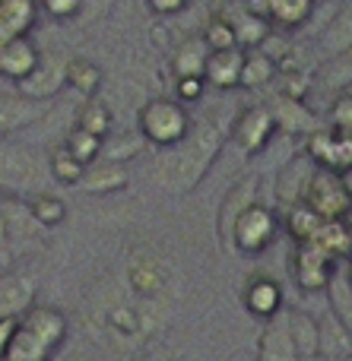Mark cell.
Returning <instances> with one entry per match:
<instances>
[{
    "label": "cell",
    "mask_w": 352,
    "mask_h": 361,
    "mask_svg": "<svg viewBox=\"0 0 352 361\" xmlns=\"http://www.w3.org/2000/svg\"><path fill=\"white\" fill-rule=\"evenodd\" d=\"M222 146H226V133L216 127L213 118L194 121L181 143L171 146V149H162L165 156L159 162V180L171 193H190L207 178L210 165L219 159Z\"/></svg>",
    "instance_id": "1"
},
{
    "label": "cell",
    "mask_w": 352,
    "mask_h": 361,
    "mask_svg": "<svg viewBox=\"0 0 352 361\" xmlns=\"http://www.w3.org/2000/svg\"><path fill=\"white\" fill-rule=\"evenodd\" d=\"M70 324L63 311L51 305H32L16 317V333L6 349V361H51L63 345Z\"/></svg>",
    "instance_id": "2"
},
{
    "label": "cell",
    "mask_w": 352,
    "mask_h": 361,
    "mask_svg": "<svg viewBox=\"0 0 352 361\" xmlns=\"http://www.w3.org/2000/svg\"><path fill=\"white\" fill-rule=\"evenodd\" d=\"M190 114L188 105L175 99V95H156V99H146L137 111V130L156 149H171L178 146L190 130Z\"/></svg>",
    "instance_id": "3"
},
{
    "label": "cell",
    "mask_w": 352,
    "mask_h": 361,
    "mask_svg": "<svg viewBox=\"0 0 352 361\" xmlns=\"http://www.w3.org/2000/svg\"><path fill=\"white\" fill-rule=\"evenodd\" d=\"M51 180L48 156L35 146L10 143L0 137V190L6 193H42Z\"/></svg>",
    "instance_id": "4"
},
{
    "label": "cell",
    "mask_w": 352,
    "mask_h": 361,
    "mask_svg": "<svg viewBox=\"0 0 352 361\" xmlns=\"http://www.w3.org/2000/svg\"><path fill=\"white\" fill-rule=\"evenodd\" d=\"M277 231H279V216L273 212V206H267L257 200V203H251L232 222L226 247H235L245 257H257L277 241Z\"/></svg>",
    "instance_id": "5"
},
{
    "label": "cell",
    "mask_w": 352,
    "mask_h": 361,
    "mask_svg": "<svg viewBox=\"0 0 352 361\" xmlns=\"http://www.w3.org/2000/svg\"><path fill=\"white\" fill-rule=\"evenodd\" d=\"M340 260L330 257L317 241H302L292 250V279L305 295H324Z\"/></svg>",
    "instance_id": "6"
},
{
    "label": "cell",
    "mask_w": 352,
    "mask_h": 361,
    "mask_svg": "<svg viewBox=\"0 0 352 361\" xmlns=\"http://www.w3.org/2000/svg\"><path fill=\"white\" fill-rule=\"evenodd\" d=\"M302 200L321 219H346L349 209H352V197H349L346 187H343L340 171L321 169V165H315V171H311Z\"/></svg>",
    "instance_id": "7"
},
{
    "label": "cell",
    "mask_w": 352,
    "mask_h": 361,
    "mask_svg": "<svg viewBox=\"0 0 352 361\" xmlns=\"http://www.w3.org/2000/svg\"><path fill=\"white\" fill-rule=\"evenodd\" d=\"M273 137H277V121H273L267 102L264 105H245L235 118L232 130H229V140L241 156H260Z\"/></svg>",
    "instance_id": "8"
},
{
    "label": "cell",
    "mask_w": 352,
    "mask_h": 361,
    "mask_svg": "<svg viewBox=\"0 0 352 361\" xmlns=\"http://www.w3.org/2000/svg\"><path fill=\"white\" fill-rule=\"evenodd\" d=\"M260 200V171H248L235 180L232 187L226 190L219 203V216H216V235H219L222 247L229 244V231H232V222L248 209L251 203Z\"/></svg>",
    "instance_id": "9"
},
{
    "label": "cell",
    "mask_w": 352,
    "mask_h": 361,
    "mask_svg": "<svg viewBox=\"0 0 352 361\" xmlns=\"http://www.w3.org/2000/svg\"><path fill=\"white\" fill-rule=\"evenodd\" d=\"M67 86V57L63 54H42L29 76L23 82H16V89L29 99H38V102H48L54 99L61 89Z\"/></svg>",
    "instance_id": "10"
},
{
    "label": "cell",
    "mask_w": 352,
    "mask_h": 361,
    "mask_svg": "<svg viewBox=\"0 0 352 361\" xmlns=\"http://www.w3.org/2000/svg\"><path fill=\"white\" fill-rule=\"evenodd\" d=\"M267 108L273 111V121H277V130L286 133V137H308L321 127L317 114L305 105V99H292V95H273L267 102Z\"/></svg>",
    "instance_id": "11"
},
{
    "label": "cell",
    "mask_w": 352,
    "mask_h": 361,
    "mask_svg": "<svg viewBox=\"0 0 352 361\" xmlns=\"http://www.w3.org/2000/svg\"><path fill=\"white\" fill-rule=\"evenodd\" d=\"M257 361H302L289 336V307L264 320V330L257 339Z\"/></svg>",
    "instance_id": "12"
},
{
    "label": "cell",
    "mask_w": 352,
    "mask_h": 361,
    "mask_svg": "<svg viewBox=\"0 0 352 361\" xmlns=\"http://www.w3.org/2000/svg\"><path fill=\"white\" fill-rule=\"evenodd\" d=\"M241 305H245L248 314H254V317L267 320L273 317L277 311H283L286 307V292L283 286H279L273 276H251V279L245 282V288H241Z\"/></svg>",
    "instance_id": "13"
},
{
    "label": "cell",
    "mask_w": 352,
    "mask_h": 361,
    "mask_svg": "<svg viewBox=\"0 0 352 361\" xmlns=\"http://www.w3.org/2000/svg\"><path fill=\"white\" fill-rule=\"evenodd\" d=\"M48 114V102L29 99V95L0 92V137H13L23 127H32Z\"/></svg>",
    "instance_id": "14"
},
{
    "label": "cell",
    "mask_w": 352,
    "mask_h": 361,
    "mask_svg": "<svg viewBox=\"0 0 352 361\" xmlns=\"http://www.w3.org/2000/svg\"><path fill=\"white\" fill-rule=\"evenodd\" d=\"M38 282L25 269H10L0 276V317H19L35 305Z\"/></svg>",
    "instance_id": "15"
},
{
    "label": "cell",
    "mask_w": 352,
    "mask_h": 361,
    "mask_svg": "<svg viewBox=\"0 0 352 361\" xmlns=\"http://www.w3.org/2000/svg\"><path fill=\"white\" fill-rule=\"evenodd\" d=\"M311 89L324 92L327 99L352 89V48L321 57V63H317L315 73H311Z\"/></svg>",
    "instance_id": "16"
},
{
    "label": "cell",
    "mask_w": 352,
    "mask_h": 361,
    "mask_svg": "<svg viewBox=\"0 0 352 361\" xmlns=\"http://www.w3.org/2000/svg\"><path fill=\"white\" fill-rule=\"evenodd\" d=\"M38 57V44L32 42L29 35H19L10 38V42L0 44V80H10V82H23L25 76L35 70Z\"/></svg>",
    "instance_id": "17"
},
{
    "label": "cell",
    "mask_w": 352,
    "mask_h": 361,
    "mask_svg": "<svg viewBox=\"0 0 352 361\" xmlns=\"http://www.w3.org/2000/svg\"><path fill=\"white\" fill-rule=\"evenodd\" d=\"M241 63H245V48H222V51H210L207 63H203V80L210 89H238L241 80Z\"/></svg>",
    "instance_id": "18"
},
{
    "label": "cell",
    "mask_w": 352,
    "mask_h": 361,
    "mask_svg": "<svg viewBox=\"0 0 352 361\" xmlns=\"http://www.w3.org/2000/svg\"><path fill=\"white\" fill-rule=\"evenodd\" d=\"M232 10H226L229 23H232L235 29V42H238V48H264L267 38L273 35V25L267 16H260L257 10H251L248 4H238V0H232Z\"/></svg>",
    "instance_id": "19"
},
{
    "label": "cell",
    "mask_w": 352,
    "mask_h": 361,
    "mask_svg": "<svg viewBox=\"0 0 352 361\" xmlns=\"http://www.w3.org/2000/svg\"><path fill=\"white\" fill-rule=\"evenodd\" d=\"M317 0H248L251 10L270 19L273 29H298L315 13Z\"/></svg>",
    "instance_id": "20"
},
{
    "label": "cell",
    "mask_w": 352,
    "mask_h": 361,
    "mask_svg": "<svg viewBox=\"0 0 352 361\" xmlns=\"http://www.w3.org/2000/svg\"><path fill=\"white\" fill-rule=\"evenodd\" d=\"M315 171V162H311L305 152H296L289 162L279 169V178H277V203L283 206H292L305 197V187H308V178Z\"/></svg>",
    "instance_id": "21"
},
{
    "label": "cell",
    "mask_w": 352,
    "mask_h": 361,
    "mask_svg": "<svg viewBox=\"0 0 352 361\" xmlns=\"http://www.w3.org/2000/svg\"><path fill=\"white\" fill-rule=\"evenodd\" d=\"M131 180V171H127V162H111V159H95L92 165H86L80 178V187L86 193H114L121 187H127Z\"/></svg>",
    "instance_id": "22"
},
{
    "label": "cell",
    "mask_w": 352,
    "mask_h": 361,
    "mask_svg": "<svg viewBox=\"0 0 352 361\" xmlns=\"http://www.w3.org/2000/svg\"><path fill=\"white\" fill-rule=\"evenodd\" d=\"M38 0H0V44L29 35L38 23Z\"/></svg>",
    "instance_id": "23"
},
{
    "label": "cell",
    "mask_w": 352,
    "mask_h": 361,
    "mask_svg": "<svg viewBox=\"0 0 352 361\" xmlns=\"http://www.w3.org/2000/svg\"><path fill=\"white\" fill-rule=\"evenodd\" d=\"M277 73H279L277 57H270L264 48H245V63H241L238 89H245V92H260V89L273 86Z\"/></svg>",
    "instance_id": "24"
},
{
    "label": "cell",
    "mask_w": 352,
    "mask_h": 361,
    "mask_svg": "<svg viewBox=\"0 0 352 361\" xmlns=\"http://www.w3.org/2000/svg\"><path fill=\"white\" fill-rule=\"evenodd\" d=\"M324 222H327V219H321L305 200H298V203H292L283 209V222L279 225H283V231L292 238V241L302 244V241H315V235L321 231Z\"/></svg>",
    "instance_id": "25"
},
{
    "label": "cell",
    "mask_w": 352,
    "mask_h": 361,
    "mask_svg": "<svg viewBox=\"0 0 352 361\" xmlns=\"http://www.w3.org/2000/svg\"><path fill=\"white\" fill-rule=\"evenodd\" d=\"M317 48H321V57L352 48V0L327 19V25L317 35Z\"/></svg>",
    "instance_id": "26"
},
{
    "label": "cell",
    "mask_w": 352,
    "mask_h": 361,
    "mask_svg": "<svg viewBox=\"0 0 352 361\" xmlns=\"http://www.w3.org/2000/svg\"><path fill=\"white\" fill-rule=\"evenodd\" d=\"M102 80H105V73H102V67L92 57H83V54L67 57V86L73 89L76 95H83V99L99 95Z\"/></svg>",
    "instance_id": "27"
},
{
    "label": "cell",
    "mask_w": 352,
    "mask_h": 361,
    "mask_svg": "<svg viewBox=\"0 0 352 361\" xmlns=\"http://www.w3.org/2000/svg\"><path fill=\"white\" fill-rule=\"evenodd\" d=\"M317 355H334V358L352 355L349 330L330 311H324L321 317H317Z\"/></svg>",
    "instance_id": "28"
},
{
    "label": "cell",
    "mask_w": 352,
    "mask_h": 361,
    "mask_svg": "<svg viewBox=\"0 0 352 361\" xmlns=\"http://www.w3.org/2000/svg\"><path fill=\"white\" fill-rule=\"evenodd\" d=\"M324 298H327V311L346 326L349 336H352V286H349V276H346V263L336 267V273H334V279H330Z\"/></svg>",
    "instance_id": "29"
},
{
    "label": "cell",
    "mask_w": 352,
    "mask_h": 361,
    "mask_svg": "<svg viewBox=\"0 0 352 361\" xmlns=\"http://www.w3.org/2000/svg\"><path fill=\"white\" fill-rule=\"evenodd\" d=\"M289 336L298 358L317 355V317L305 307H289Z\"/></svg>",
    "instance_id": "30"
},
{
    "label": "cell",
    "mask_w": 352,
    "mask_h": 361,
    "mask_svg": "<svg viewBox=\"0 0 352 361\" xmlns=\"http://www.w3.org/2000/svg\"><path fill=\"white\" fill-rule=\"evenodd\" d=\"M207 42L200 35L178 42L175 54H171V73L175 76H203V63H207Z\"/></svg>",
    "instance_id": "31"
},
{
    "label": "cell",
    "mask_w": 352,
    "mask_h": 361,
    "mask_svg": "<svg viewBox=\"0 0 352 361\" xmlns=\"http://www.w3.org/2000/svg\"><path fill=\"white\" fill-rule=\"evenodd\" d=\"M315 241L321 244L330 257H336L340 263L349 260L352 257V225H349V219H327V222L321 225V231L315 235Z\"/></svg>",
    "instance_id": "32"
},
{
    "label": "cell",
    "mask_w": 352,
    "mask_h": 361,
    "mask_svg": "<svg viewBox=\"0 0 352 361\" xmlns=\"http://www.w3.org/2000/svg\"><path fill=\"white\" fill-rule=\"evenodd\" d=\"M73 124L86 127L89 133H95V137L105 140L108 133H111V127H114L111 105H108V102H102L99 95H92V99H83V105H80V111H76Z\"/></svg>",
    "instance_id": "33"
},
{
    "label": "cell",
    "mask_w": 352,
    "mask_h": 361,
    "mask_svg": "<svg viewBox=\"0 0 352 361\" xmlns=\"http://www.w3.org/2000/svg\"><path fill=\"white\" fill-rule=\"evenodd\" d=\"M48 171H51V180H57V184H80L83 171H86V165L80 162V159L73 156V152L67 149L63 143H57L54 149L48 152Z\"/></svg>",
    "instance_id": "34"
},
{
    "label": "cell",
    "mask_w": 352,
    "mask_h": 361,
    "mask_svg": "<svg viewBox=\"0 0 352 361\" xmlns=\"http://www.w3.org/2000/svg\"><path fill=\"white\" fill-rule=\"evenodd\" d=\"M29 216L32 222L44 225V228H54L67 219V203L61 197H54L51 190H42V193H32L29 200Z\"/></svg>",
    "instance_id": "35"
},
{
    "label": "cell",
    "mask_w": 352,
    "mask_h": 361,
    "mask_svg": "<svg viewBox=\"0 0 352 361\" xmlns=\"http://www.w3.org/2000/svg\"><path fill=\"white\" fill-rule=\"evenodd\" d=\"M102 143H105V140L95 137V133H89L86 127H80V124H73L67 130V137H63V146H67L83 165H92L95 159L102 156Z\"/></svg>",
    "instance_id": "36"
},
{
    "label": "cell",
    "mask_w": 352,
    "mask_h": 361,
    "mask_svg": "<svg viewBox=\"0 0 352 361\" xmlns=\"http://www.w3.org/2000/svg\"><path fill=\"white\" fill-rule=\"evenodd\" d=\"M146 149V140L137 133H124V137H111L108 133L105 143H102V159H111V162H131L133 156Z\"/></svg>",
    "instance_id": "37"
},
{
    "label": "cell",
    "mask_w": 352,
    "mask_h": 361,
    "mask_svg": "<svg viewBox=\"0 0 352 361\" xmlns=\"http://www.w3.org/2000/svg\"><path fill=\"white\" fill-rule=\"evenodd\" d=\"M200 38L207 42L210 51H222V48H238V42H235V29L232 23H229L226 13H216V16L207 19V25H203Z\"/></svg>",
    "instance_id": "38"
},
{
    "label": "cell",
    "mask_w": 352,
    "mask_h": 361,
    "mask_svg": "<svg viewBox=\"0 0 352 361\" xmlns=\"http://www.w3.org/2000/svg\"><path fill=\"white\" fill-rule=\"evenodd\" d=\"M327 121L330 127H340V130H352V89L334 95L327 105Z\"/></svg>",
    "instance_id": "39"
},
{
    "label": "cell",
    "mask_w": 352,
    "mask_h": 361,
    "mask_svg": "<svg viewBox=\"0 0 352 361\" xmlns=\"http://www.w3.org/2000/svg\"><path fill=\"white\" fill-rule=\"evenodd\" d=\"M114 4H118V0H80V13H76L73 23L83 25V29H89V25L102 23V19L114 10Z\"/></svg>",
    "instance_id": "40"
},
{
    "label": "cell",
    "mask_w": 352,
    "mask_h": 361,
    "mask_svg": "<svg viewBox=\"0 0 352 361\" xmlns=\"http://www.w3.org/2000/svg\"><path fill=\"white\" fill-rule=\"evenodd\" d=\"M207 89L210 86H207L203 76H175V99L181 102V105H194V102H200Z\"/></svg>",
    "instance_id": "41"
},
{
    "label": "cell",
    "mask_w": 352,
    "mask_h": 361,
    "mask_svg": "<svg viewBox=\"0 0 352 361\" xmlns=\"http://www.w3.org/2000/svg\"><path fill=\"white\" fill-rule=\"evenodd\" d=\"M38 10L44 16H51L54 23H67V19H76L80 0H38Z\"/></svg>",
    "instance_id": "42"
},
{
    "label": "cell",
    "mask_w": 352,
    "mask_h": 361,
    "mask_svg": "<svg viewBox=\"0 0 352 361\" xmlns=\"http://www.w3.org/2000/svg\"><path fill=\"white\" fill-rule=\"evenodd\" d=\"M108 326H111L114 333H121V336H133V333L140 330V317L131 307H114V311L108 314Z\"/></svg>",
    "instance_id": "43"
},
{
    "label": "cell",
    "mask_w": 352,
    "mask_h": 361,
    "mask_svg": "<svg viewBox=\"0 0 352 361\" xmlns=\"http://www.w3.org/2000/svg\"><path fill=\"white\" fill-rule=\"evenodd\" d=\"M143 4H146V10H150L152 16L169 19V16H178V13L188 10L190 0H143Z\"/></svg>",
    "instance_id": "44"
},
{
    "label": "cell",
    "mask_w": 352,
    "mask_h": 361,
    "mask_svg": "<svg viewBox=\"0 0 352 361\" xmlns=\"http://www.w3.org/2000/svg\"><path fill=\"white\" fill-rule=\"evenodd\" d=\"M13 333H16V317H0V358H6Z\"/></svg>",
    "instance_id": "45"
},
{
    "label": "cell",
    "mask_w": 352,
    "mask_h": 361,
    "mask_svg": "<svg viewBox=\"0 0 352 361\" xmlns=\"http://www.w3.org/2000/svg\"><path fill=\"white\" fill-rule=\"evenodd\" d=\"M6 244H10V222H6L4 209H0V254L6 250Z\"/></svg>",
    "instance_id": "46"
},
{
    "label": "cell",
    "mask_w": 352,
    "mask_h": 361,
    "mask_svg": "<svg viewBox=\"0 0 352 361\" xmlns=\"http://www.w3.org/2000/svg\"><path fill=\"white\" fill-rule=\"evenodd\" d=\"M340 178H343V187H346L349 197H352V165H346V169L340 171Z\"/></svg>",
    "instance_id": "47"
},
{
    "label": "cell",
    "mask_w": 352,
    "mask_h": 361,
    "mask_svg": "<svg viewBox=\"0 0 352 361\" xmlns=\"http://www.w3.org/2000/svg\"><path fill=\"white\" fill-rule=\"evenodd\" d=\"M302 361H352V355H343V358H334V355H311V358H302Z\"/></svg>",
    "instance_id": "48"
},
{
    "label": "cell",
    "mask_w": 352,
    "mask_h": 361,
    "mask_svg": "<svg viewBox=\"0 0 352 361\" xmlns=\"http://www.w3.org/2000/svg\"><path fill=\"white\" fill-rule=\"evenodd\" d=\"M343 263H346V276H349V286H352V257L349 260H343Z\"/></svg>",
    "instance_id": "49"
},
{
    "label": "cell",
    "mask_w": 352,
    "mask_h": 361,
    "mask_svg": "<svg viewBox=\"0 0 352 361\" xmlns=\"http://www.w3.org/2000/svg\"><path fill=\"white\" fill-rule=\"evenodd\" d=\"M238 4H248V0H238Z\"/></svg>",
    "instance_id": "50"
},
{
    "label": "cell",
    "mask_w": 352,
    "mask_h": 361,
    "mask_svg": "<svg viewBox=\"0 0 352 361\" xmlns=\"http://www.w3.org/2000/svg\"><path fill=\"white\" fill-rule=\"evenodd\" d=\"M0 361H6V358H0Z\"/></svg>",
    "instance_id": "51"
},
{
    "label": "cell",
    "mask_w": 352,
    "mask_h": 361,
    "mask_svg": "<svg viewBox=\"0 0 352 361\" xmlns=\"http://www.w3.org/2000/svg\"><path fill=\"white\" fill-rule=\"evenodd\" d=\"M317 4H321V0H317Z\"/></svg>",
    "instance_id": "52"
}]
</instances>
